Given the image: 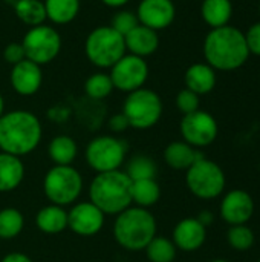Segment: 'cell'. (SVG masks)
<instances>
[{
  "instance_id": "obj_18",
  "label": "cell",
  "mask_w": 260,
  "mask_h": 262,
  "mask_svg": "<svg viewBox=\"0 0 260 262\" xmlns=\"http://www.w3.org/2000/svg\"><path fill=\"white\" fill-rule=\"evenodd\" d=\"M124 43H126V51H129V54L144 58L152 55L158 49L159 35L156 31L144 25H138L127 35H124Z\"/></svg>"
},
{
  "instance_id": "obj_33",
  "label": "cell",
  "mask_w": 260,
  "mask_h": 262,
  "mask_svg": "<svg viewBox=\"0 0 260 262\" xmlns=\"http://www.w3.org/2000/svg\"><path fill=\"white\" fill-rule=\"evenodd\" d=\"M139 25L138 21V17H136V12H132V11H118L113 17H112V21H110V28L113 31H116L120 35H127L133 28H136Z\"/></svg>"
},
{
  "instance_id": "obj_14",
  "label": "cell",
  "mask_w": 260,
  "mask_h": 262,
  "mask_svg": "<svg viewBox=\"0 0 260 262\" xmlns=\"http://www.w3.org/2000/svg\"><path fill=\"white\" fill-rule=\"evenodd\" d=\"M219 212L222 220L230 226L247 224L254 215V200L245 190H230L221 201Z\"/></svg>"
},
{
  "instance_id": "obj_12",
  "label": "cell",
  "mask_w": 260,
  "mask_h": 262,
  "mask_svg": "<svg viewBox=\"0 0 260 262\" xmlns=\"http://www.w3.org/2000/svg\"><path fill=\"white\" fill-rule=\"evenodd\" d=\"M179 130L182 140L192 147H207L218 138V121L205 111H196L182 117Z\"/></svg>"
},
{
  "instance_id": "obj_30",
  "label": "cell",
  "mask_w": 260,
  "mask_h": 262,
  "mask_svg": "<svg viewBox=\"0 0 260 262\" xmlns=\"http://www.w3.org/2000/svg\"><path fill=\"white\" fill-rule=\"evenodd\" d=\"M126 173H127V177L132 181L155 180L156 173H158V167H156V163L150 157H147V155H136V157H133L129 161Z\"/></svg>"
},
{
  "instance_id": "obj_5",
  "label": "cell",
  "mask_w": 260,
  "mask_h": 262,
  "mask_svg": "<svg viewBox=\"0 0 260 262\" xmlns=\"http://www.w3.org/2000/svg\"><path fill=\"white\" fill-rule=\"evenodd\" d=\"M84 52L87 60L97 68L110 69L127 51L123 35L110 26H98L87 35Z\"/></svg>"
},
{
  "instance_id": "obj_43",
  "label": "cell",
  "mask_w": 260,
  "mask_h": 262,
  "mask_svg": "<svg viewBox=\"0 0 260 262\" xmlns=\"http://www.w3.org/2000/svg\"><path fill=\"white\" fill-rule=\"evenodd\" d=\"M259 14H260V3H259Z\"/></svg>"
},
{
  "instance_id": "obj_1",
  "label": "cell",
  "mask_w": 260,
  "mask_h": 262,
  "mask_svg": "<svg viewBox=\"0 0 260 262\" xmlns=\"http://www.w3.org/2000/svg\"><path fill=\"white\" fill-rule=\"evenodd\" d=\"M204 57L215 71L239 69L250 57L245 34L230 25L211 29L204 40Z\"/></svg>"
},
{
  "instance_id": "obj_9",
  "label": "cell",
  "mask_w": 260,
  "mask_h": 262,
  "mask_svg": "<svg viewBox=\"0 0 260 262\" xmlns=\"http://www.w3.org/2000/svg\"><path fill=\"white\" fill-rule=\"evenodd\" d=\"M127 146L120 138L112 135L95 137L86 147V161L97 172L120 170L126 158Z\"/></svg>"
},
{
  "instance_id": "obj_21",
  "label": "cell",
  "mask_w": 260,
  "mask_h": 262,
  "mask_svg": "<svg viewBox=\"0 0 260 262\" xmlns=\"http://www.w3.org/2000/svg\"><path fill=\"white\" fill-rule=\"evenodd\" d=\"M25 178V166L18 157L0 152V193L15 190Z\"/></svg>"
},
{
  "instance_id": "obj_3",
  "label": "cell",
  "mask_w": 260,
  "mask_h": 262,
  "mask_svg": "<svg viewBox=\"0 0 260 262\" xmlns=\"http://www.w3.org/2000/svg\"><path fill=\"white\" fill-rule=\"evenodd\" d=\"M132 183L123 170L98 173L89 187L90 203L104 215H118L132 206Z\"/></svg>"
},
{
  "instance_id": "obj_17",
  "label": "cell",
  "mask_w": 260,
  "mask_h": 262,
  "mask_svg": "<svg viewBox=\"0 0 260 262\" xmlns=\"http://www.w3.org/2000/svg\"><path fill=\"white\" fill-rule=\"evenodd\" d=\"M207 239V227H204L196 218L181 220L173 229V244L182 252L199 250Z\"/></svg>"
},
{
  "instance_id": "obj_6",
  "label": "cell",
  "mask_w": 260,
  "mask_h": 262,
  "mask_svg": "<svg viewBox=\"0 0 260 262\" xmlns=\"http://www.w3.org/2000/svg\"><path fill=\"white\" fill-rule=\"evenodd\" d=\"M43 190L51 204L69 206L83 192V177L72 166H54L44 175Z\"/></svg>"
},
{
  "instance_id": "obj_16",
  "label": "cell",
  "mask_w": 260,
  "mask_h": 262,
  "mask_svg": "<svg viewBox=\"0 0 260 262\" xmlns=\"http://www.w3.org/2000/svg\"><path fill=\"white\" fill-rule=\"evenodd\" d=\"M9 81L12 89L23 97H31L38 92L43 83L41 66L25 58L23 61L12 66L9 74Z\"/></svg>"
},
{
  "instance_id": "obj_15",
  "label": "cell",
  "mask_w": 260,
  "mask_h": 262,
  "mask_svg": "<svg viewBox=\"0 0 260 262\" xmlns=\"http://www.w3.org/2000/svg\"><path fill=\"white\" fill-rule=\"evenodd\" d=\"M176 15V8L172 0H141L138 5L136 17L139 25L153 31L169 28Z\"/></svg>"
},
{
  "instance_id": "obj_37",
  "label": "cell",
  "mask_w": 260,
  "mask_h": 262,
  "mask_svg": "<svg viewBox=\"0 0 260 262\" xmlns=\"http://www.w3.org/2000/svg\"><path fill=\"white\" fill-rule=\"evenodd\" d=\"M107 126H109V129L112 132H124L126 129L130 127V124H129V121H127V118L124 117L123 112L121 114H115L113 117H110Z\"/></svg>"
},
{
  "instance_id": "obj_13",
  "label": "cell",
  "mask_w": 260,
  "mask_h": 262,
  "mask_svg": "<svg viewBox=\"0 0 260 262\" xmlns=\"http://www.w3.org/2000/svg\"><path fill=\"white\" fill-rule=\"evenodd\" d=\"M106 215L90 201L78 203L67 212V229L80 236H93L104 226Z\"/></svg>"
},
{
  "instance_id": "obj_34",
  "label": "cell",
  "mask_w": 260,
  "mask_h": 262,
  "mask_svg": "<svg viewBox=\"0 0 260 262\" xmlns=\"http://www.w3.org/2000/svg\"><path fill=\"white\" fill-rule=\"evenodd\" d=\"M176 106L184 115L196 112L199 109V95L185 88L176 95Z\"/></svg>"
},
{
  "instance_id": "obj_29",
  "label": "cell",
  "mask_w": 260,
  "mask_h": 262,
  "mask_svg": "<svg viewBox=\"0 0 260 262\" xmlns=\"http://www.w3.org/2000/svg\"><path fill=\"white\" fill-rule=\"evenodd\" d=\"M150 262H173L176 258V246L166 236H155L144 249Z\"/></svg>"
},
{
  "instance_id": "obj_7",
  "label": "cell",
  "mask_w": 260,
  "mask_h": 262,
  "mask_svg": "<svg viewBox=\"0 0 260 262\" xmlns=\"http://www.w3.org/2000/svg\"><path fill=\"white\" fill-rule=\"evenodd\" d=\"M123 114L127 118L130 127L139 130L150 129L159 121L162 115L161 97L152 89H136L127 94L123 104Z\"/></svg>"
},
{
  "instance_id": "obj_42",
  "label": "cell",
  "mask_w": 260,
  "mask_h": 262,
  "mask_svg": "<svg viewBox=\"0 0 260 262\" xmlns=\"http://www.w3.org/2000/svg\"><path fill=\"white\" fill-rule=\"evenodd\" d=\"M211 262H228V261H225V259H215V261H211Z\"/></svg>"
},
{
  "instance_id": "obj_24",
  "label": "cell",
  "mask_w": 260,
  "mask_h": 262,
  "mask_svg": "<svg viewBox=\"0 0 260 262\" xmlns=\"http://www.w3.org/2000/svg\"><path fill=\"white\" fill-rule=\"evenodd\" d=\"M49 158L55 163V166H70L77 158L78 147L72 137L69 135H57L52 138L48 147Z\"/></svg>"
},
{
  "instance_id": "obj_40",
  "label": "cell",
  "mask_w": 260,
  "mask_h": 262,
  "mask_svg": "<svg viewBox=\"0 0 260 262\" xmlns=\"http://www.w3.org/2000/svg\"><path fill=\"white\" fill-rule=\"evenodd\" d=\"M106 6H110V8H123L124 5H127L130 0H101Z\"/></svg>"
},
{
  "instance_id": "obj_38",
  "label": "cell",
  "mask_w": 260,
  "mask_h": 262,
  "mask_svg": "<svg viewBox=\"0 0 260 262\" xmlns=\"http://www.w3.org/2000/svg\"><path fill=\"white\" fill-rule=\"evenodd\" d=\"M0 262H32V259L29 256H26L25 253L14 252V253H8Z\"/></svg>"
},
{
  "instance_id": "obj_45",
  "label": "cell",
  "mask_w": 260,
  "mask_h": 262,
  "mask_svg": "<svg viewBox=\"0 0 260 262\" xmlns=\"http://www.w3.org/2000/svg\"><path fill=\"white\" fill-rule=\"evenodd\" d=\"M257 262H260V259H259V261H257Z\"/></svg>"
},
{
  "instance_id": "obj_19",
  "label": "cell",
  "mask_w": 260,
  "mask_h": 262,
  "mask_svg": "<svg viewBox=\"0 0 260 262\" xmlns=\"http://www.w3.org/2000/svg\"><path fill=\"white\" fill-rule=\"evenodd\" d=\"M185 88L198 95H205L211 92L216 86V72L207 63L192 64L184 75Z\"/></svg>"
},
{
  "instance_id": "obj_2",
  "label": "cell",
  "mask_w": 260,
  "mask_h": 262,
  "mask_svg": "<svg viewBox=\"0 0 260 262\" xmlns=\"http://www.w3.org/2000/svg\"><path fill=\"white\" fill-rule=\"evenodd\" d=\"M40 120L29 111H11L0 117V150L14 157H25L41 141Z\"/></svg>"
},
{
  "instance_id": "obj_31",
  "label": "cell",
  "mask_w": 260,
  "mask_h": 262,
  "mask_svg": "<svg viewBox=\"0 0 260 262\" xmlns=\"http://www.w3.org/2000/svg\"><path fill=\"white\" fill-rule=\"evenodd\" d=\"M113 89L115 88L110 80V75L104 72H97L90 75L84 83V92L92 100H104L106 97L112 94Z\"/></svg>"
},
{
  "instance_id": "obj_36",
  "label": "cell",
  "mask_w": 260,
  "mask_h": 262,
  "mask_svg": "<svg viewBox=\"0 0 260 262\" xmlns=\"http://www.w3.org/2000/svg\"><path fill=\"white\" fill-rule=\"evenodd\" d=\"M245 41H247V46H248V51L250 54H254V55H260V21L253 25L247 34H245Z\"/></svg>"
},
{
  "instance_id": "obj_41",
  "label": "cell",
  "mask_w": 260,
  "mask_h": 262,
  "mask_svg": "<svg viewBox=\"0 0 260 262\" xmlns=\"http://www.w3.org/2000/svg\"><path fill=\"white\" fill-rule=\"evenodd\" d=\"M3 111H5V100H3V97L0 94V117L3 115Z\"/></svg>"
},
{
  "instance_id": "obj_23",
  "label": "cell",
  "mask_w": 260,
  "mask_h": 262,
  "mask_svg": "<svg viewBox=\"0 0 260 262\" xmlns=\"http://www.w3.org/2000/svg\"><path fill=\"white\" fill-rule=\"evenodd\" d=\"M201 14L204 21L215 28L228 25L233 15V5L230 0H204L201 6Z\"/></svg>"
},
{
  "instance_id": "obj_44",
  "label": "cell",
  "mask_w": 260,
  "mask_h": 262,
  "mask_svg": "<svg viewBox=\"0 0 260 262\" xmlns=\"http://www.w3.org/2000/svg\"><path fill=\"white\" fill-rule=\"evenodd\" d=\"M259 169H260V163H259Z\"/></svg>"
},
{
  "instance_id": "obj_32",
  "label": "cell",
  "mask_w": 260,
  "mask_h": 262,
  "mask_svg": "<svg viewBox=\"0 0 260 262\" xmlns=\"http://www.w3.org/2000/svg\"><path fill=\"white\" fill-rule=\"evenodd\" d=\"M254 232L247 226V224H241V226H231L228 233H227V241L228 244L238 250V252H247L254 246Z\"/></svg>"
},
{
  "instance_id": "obj_35",
  "label": "cell",
  "mask_w": 260,
  "mask_h": 262,
  "mask_svg": "<svg viewBox=\"0 0 260 262\" xmlns=\"http://www.w3.org/2000/svg\"><path fill=\"white\" fill-rule=\"evenodd\" d=\"M3 57H5V60L9 63V64H17V63H20V61H23L25 58H26V55H25V49H23V45L21 43H9L6 48H5V51H3Z\"/></svg>"
},
{
  "instance_id": "obj_39",
  "label": "cell",
  "mask_w": 260,
  "mask_h": 262,
  "mask_svg": "<svg viewBox=\"0 0 260 262\" xmlns=\"http://www.w3.org/2000/svg\"><path fill=\"white\" fill-rule=\"evenodd\" d=\"M204 227H208V226H211L213 224V221H215V216H213V213L210 212V210H202L199 215H198V218H196Z\"/></svg>"
},
{
  "instance_id": "obj_8",
  "label": "cell",
  "mask_w": 260,
  "mask_h": 262,
  "mask_svg": "<svg viewBox=\"0 0 260 262\" xmlns=\"http://www.w3.org/2000/svg\"><path fill=\"white\" fill-rule=\"evenodd\" d=\"M185 184L196 198L215 200L224 192L227 180L222 167L218 163L202 158L187 169Z\"/></svg>"
},
{
  "instance_id": "obj_4",
  "label": "cell",
  "mask_w": 260,
  "mask_h": 262,
  "mask_svg": "<svg viewBox=\"0 0 260 262\" xmlns=\"http://www.w3.org/2000/svg\"><path fill=\"white\" fill-rule=\"evenodd\" d=\"M113 236L129 252L144 250L156 236V220L147 209L130 206L116 215Z\"/></svg>"
},
{
  "instance_id": "obj_26",
  "label": "cell",
  "mask_w": 260,
  "mask_h": 262,
  "mask_svg": "<svg viewBox=\"0 0 260 262\" xmlns=\"http://www.w3.org/2000/svg\"><path fill=\"white\" fill-rule=\"evenodd\" d=\"M14 12L17 18L29 28L44 25V21L48 20L44 3L40 0H15Z\"/></svg>"
},
{
  "instance_id": "obj_20",
  "label": "cell",
  "mask_w": 260,
  "mask_h": 262,
  "mask_svg": "<svg viewBox=\"0 0 260 262\" xmlns=\"http://www.w3.org/2000/svg\"><path fill=\"white\" fill-rule=\"evenodd\" d=\"M205 158L202 152L196 150L185 141H173L164 150V161L175 170H187L198 160Z\"/></svg>"
},
{
  "instance_id": "obj_27",
  "label": "cell",
  "mask_w": 260,
  "mask_h": 262,
  "mask_svg": "<svg viewBox=\"0 0 260 262\" xmlns=\"http://www.w3.org/2000/svg\"><path fill=\"white\" fill-rule=\"evenodd\" d=\"M161 198V187L156 180H138L132 183V203L136 207L149 209Z\"/></svg>"
},
{
  "instance_id": "obj_25",
  "label": "cell",
  "mask_w": 260,
  "mask_h": 262,
  "mask_svg": "<svg viewBox=\"0 0 260 262\" xmlns=\"http://www.w3.org/2000/svg\"><path fill=\"white\" fill-rule=\"evenodd\" d=\"M46 18L55 25L70 23L80 12V0H44Z\"/></svg>"
},
{
  "instance_id": "obj_11",
  "label": "cell",
  "mask_w": 260,
  "mask_h": 262,
  "mask_svg": "<svg viewBox=\"0 0 260 262\" xmlns=\"http://www.w3.org/2000/svg\"><path fill=\"white\" fill-rule=\"evenodd\" d=\"M110 69L112 72L109 75L113 88L127 94L144 88V83L149 78L147 61L132 54H124Z\"/></svg>"
},
{
  "instance_id": "obj_10",
  "label": "cell",
  "mask_w": 260,
  "mask_h": 262,
  "mask_svg": "<svg viewBox=\"0 0 260 262\" xmlns=\"http://www.w3.org/2000/svg\"><path fill=\"white\" fill-rule=\"evenodd\" d=\"M25 55L38 66L48 64L57 58L61 51V37L55 28L49 25H38L29 28L21 40Z\"/></svg>"
},
{
  "instance_id": "obj_28",
  "label": "cell",
  "mask_w": 260,
  "mask_h": 262,
  "mask_svg": "<svg viewBox=\"0 0 260 262\" xmlns=\"http://www.w3.org/2000/svg\"><path fill=\"white\" fill-rule=\"evenodd\" d=\"M25 227V218L20 210L6 207L0 210V239L9 241L17 238Z\"/></svg>"
},
{
  "instance_id": "obj_22",
  "label": "cell",
  "mask_w": 260,
  "mask_h": 262,
  "mask_svg": "<svg viewBox=\"0 0 260 262\" xmlns=\"http://www.w3.org/2000/svg\"><path fill=\"white\" fill-rule=\"evenodd\" d=\"M35 224L38 230L48 235H57L67 229V212L64 207L57 204H49L38 210L35 216Z\"/></svg>"
}]
</instances>
